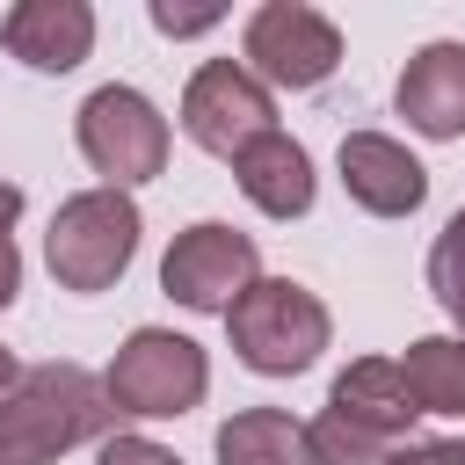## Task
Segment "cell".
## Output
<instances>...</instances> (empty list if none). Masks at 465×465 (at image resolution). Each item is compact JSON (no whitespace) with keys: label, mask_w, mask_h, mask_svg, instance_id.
Listing matches in <instances>:
<instances>
[{"label":"cell","mask_w":465,"mask_h":465,"mask_svg":"<svg viewBox=\"0 0 465 465\" xmlns=\"http://www.w3.org/2000/svg\"><path fill=\"white\" fill-rule=\"evenodd\" d=\"M102 429H116L102 378L80 363H36L0 400V465H51Z\"/></svg>","instance_id":"obj_1"},{"label":"cell","mask_w":465,"mask_h":465,"mask_svg":"<svg viewBox=\"0 0 465 465\" xmlns=\"http://www.w3.org/2000/svg\"><path fill=\"white\" fill-rule=\"evenodd\" d=\"M225 334H232V356H240L247 371H262V378H298V371L320 363L334 320H327V305H320L305 283H291V276H254V283L232 298Z\"/></svg>","instance_id":"obj_2"},{"label":"cell","mask_w":465,"mask_h":465,"mask_svg":"<svg viewBox=\"0 0 465 465\" xmlns=\"http://www.w3.org/2000/svg\"><path fill=\"white\" fill-rule=\"evenodd\" d=\"M131 254H138V203L124 189H109V182L65 196L51 232H44V262H51L58 291H80V298L109 291L131 269Z\"/></svg>","instance_id":"obj_3"},{"label":"cell","mask_w":465,"mask_h":465,"mask_svg":"<svg viewBox=\"0 0 465 465\" xmlns=\"http://www.w3.org/2000/svg\"><path fill=\"white\" fill-rule=\"evenodd\" d=\"M102 392H109L116 421L124 414L131 421H167V414H189L211 392V356L174 327H131L124 349L102 371Z\"/></svg>","instance_id":"obj_4"},{"label":"cell","mask_w":465,"mask_h":465,"mask_svg":"<svg viewBox=\"0 0 465 465\" xmlns=\"http://www.w3.org/2000/svg\"><path fill=\"white\" fill-rule=\"evenodd\" d=\"M73 131H80L87 167H94V174H109V189L153 182V174L167 167V116H160L138 87H124V80L94 87V94L80 102Z\"/></svg>","instance_id":"obj_5"},{"label":"cell","mask_w":465,"mask_h":465,"mask_svg":"<svg viewBox=\"0 0 465 465\" xmlns=\"http://www.w3.org/2000/svg\"><path fill=\"white\" fill-rule=\"evenodd\" d=\"M240 65L262 80V87H320L334 65H341V29L305 7V0H269L247 15V36H240Z\"/></svg>","instance_id":"obj_6"},{"label":"cell","mask_w":465,"mask_h":465,"mask_svg":"<svg viewBox=\"0 0 465 465\" xmlns=\"http://www.w3.org/2000/svg\"><path fill=\"white\" fill-rule=\"evenodd\" d=\"M182 131L211 160H240L254 138L276 131V102L240 58H203L189 73V87H182Z\"/></svg>","instance_id":"obj_7"},{"label":"cell","mask_w":465,"mask_h":465,"mask_svg":"<svg viewBox=\"0 0 465 465\" xmlns=\"http://www.w3.org/2000/svg\"><path fill=\"white\" fill-rule=\"evenodd\" d=\"M254 276H262L254 240H247L240 225H218V218L174 232V247H167V262H160V291H167L174 305H189V312H232V298H240Z\"/></svg>","instance_id":"obj_8"},{"label":"cell","mask_w":465,"mask_h":465,"mask_svg":"<svg viewBox=\"0 0 465 465\" xmlns=\"http://www.w3.org/2000/svg\"><path fill=\"white\" fill-rule=\"evenodd\" d=\"M334 167H341V189H349L371 218H414L421 196H429V167H421L400 138H385V131H349Z\"/></svg>","instance_id":"obj_9"},{"label":"cell","mask_w":465,"mask_h":465,"mask_svg":"<svg viewBox=\"0 0 465 465\" xmlns=\"http://www.w3.org/2000/svg\"><path fill=\"white\" fill-rule=\"evenodd\" d=\"M0 44L29 73H73L94 51V7L87 0H22V7H7Z\"/></svg>","instance_id":"obj_10"},{"label":"cell","mask_w":465,"mask_h":465,"mask_svg":"<svg viewBox=\"0 0 465 465\" xmlns=\"http://www.w3.org/2000/svg\"><path fill=\"white\" fill-rule=\"evenodd\" d=\"M392 102H400L407 131H421V138H465V44H450V36L421 44L407 58Z\"/></svg>","instance_id":"obj_11"},{"label":"cell","mask_w":465,"mask_h":465,"mask_svg":"<svg viewBox=\"0 0 465 465\" xmlns=\"http://www.w3.org/2000/svg\"><path fill=\"white\" fill-rule=\"evenodd\" d=\"M232 182H240V196L262 211V218H305L312 211V160H305V145L291 138V131H269V138H254L240 160H232Z\"/></svg>","instance_id":"obj_12"},{"label":"cell","mask_w":465,"mask_h":465,"mask_svg":"<svg viewBox=\"0 0 465 465\" xmlns=\"http://www.w3.org/2000/svg\"><path fill=\"white\" fill-rule=\"evenodd\" d=\"M327 407L349 414V421H363V429H378V436H392V443H407V429H414V414H421V407L407 400V378H400L392 356H356V363L334 378Z\"/></svg>","instance_id":"obj_13"},{"label":"cell","mask_w":465,"mask_h":465,"mask_svg":"<svg viewBox=\"0 0 465 465\" xmlns=\"http://www.w3.org/2000/svg\"><path fill=\"white\" fill-rule=\"evenodd\" d=\"M407 378V400L421 414H465V341L458 334H421L407 356H392Z\"/></svg>","instance_id":"obj_14"},{"label":"cell","mask_w":465,"mask_h":465,"mask_svg":"<svg viewBox=\"0 0 465 465\" xmlns=\"http://www.w3.org/2000/svg\"><path fill=\"white\" fill-rule=\"evenodd\" d=\"M218 465H305V421L283 407H240L218 421Z\"/></svg>","instance_id":"obj_15"},{"label":"cell","mask_w":465,"mask_h":465,"mask_svg":"<svg viewBox=\"0 0 465 465\" xmlns=\"http://www.w3.org/2000/svg\"><path fill=\"white\" fill-rule=\"evenodd\" d=\"M392 450H400L392 436H378V429H363V421H349L334 407H320L305 421V465H385Z\"/></svg>","instance_id":"obj_16"},{"label":"cell","mask_w":465,"mask_h":465,"mask_svg":"<svg viewBox=\"0 0 465 465\" xmlns=\"http://www.w3.org/2000/svg\"><path fill=\"white\" fill-rule=\"evenodd\" d=\"M429 291H436L443 312L465 298V211H450V225H443L436 247H429Z\"/></svg>","instance_id":"obj_17"},{"label":"cell","mask_w":465,"mask_h":465,"mask_svg":"<svg viewBox=\"0 0 465 465\" xmlns=\"http://www.w3.org/2000/svg\"><path fill=\"white\" fill-rule=\"evenodd\" d=\"M94 465H182V458L167 443H153V436H109Z\"/></svg>","instance_id":"obj_18"},{"label":"cell","mask_w":465,"mask_h":465,"mask_svg":"<svg viewBox=\"0 0 465 465\" xmlns=\"http://www.w3.org/2000/svg\"><path fill=\"white\" fill-rule=\"evenodd\" d=\"M153 29H160V36H203V29H218V7H174V0H153Z\"/></svg>","instance_id":"obj_19"},{"label":"cell","mask_w":465,"mask_h":465,"mask_svg":"<svg viewBox=\"0 0 465 465\" xmlns=\"http://www.w3.org/2000/svg\"><path fill=\"white\" fill-rule=\"evenodd\" d=\"M385 465H465V436H436V443H400Z\"/></svg>","instance_id":"obj_20"},{"label":"cell","mask_w":465,"mask_h":465,"mask_svg":"<svg viewBox=\"0 0 465 465\" xmlns=\"http://www.w3.org/2000/svg\"><path fill=\"white\" fill-rule=\"evenodd\" d=\"M15 291H22V254H15V240H0V312L15 305Z\"/></svg>","instance_id":"obj_21"},{"label":"cell","mask_w":465,"mask_h":465,"mask_svg":"<svg viewBox=\"0 0 465 465\" xmlns=\"http://www.w3.org/2000/svg\"><path fill=\"white\" fill-rule=\"evenodd\" d=\"M15 218H22V189H15V182H0V240H7V225H15Z\"/></svg>","instance_id":"obj_22"},{"label":"cell","mask_w":465,"mask_h":465,"mask_svg":"<svg viewBox=\"0 0 465 465\" xmlns=\"http://www.w3.org/2000/svg\"><path fill=\"white\" fill-rule=\"evenodd\" d=\"M15 378H22V363H15V356H7V349H0V400H7V392H15Z\"/></svg>","instance_id":"obj_23"},{"label":"cell","mask_w":465,"mask_h":465,"mask_svg":"<svg viewBox=\"0 0 465 465\" xmlns=\"http://www.w3.org/2000/svg\"><path fill=\"white\" fill-rule=\"evenodd\" d=\"M450 320H458V341H465V298H458V305H450Z\"/></svg>","instance_id":"obj_24"}]
</instances>
